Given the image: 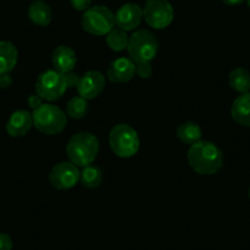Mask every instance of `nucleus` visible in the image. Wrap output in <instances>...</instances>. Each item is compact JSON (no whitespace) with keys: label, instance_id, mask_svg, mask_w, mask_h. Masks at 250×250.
I'll return each instance as SVG.
<instances>
[{"label":"nucleus","instance_id":"obj_6","mask_svg":"<svg viewBox=\"0 0 250 250\" xmlns=\"http://www.w3.org/2000/svg\"><path fill=\"white\" fill-rule=\"evenodd\" d=\"M81 26L90 35L105 36L115 27L114 14L107 6H91L83 13Z\"/></svg>","mask_w":250,"mask_h":250},{"label":"nucleus","instance_id":"obj_30","mask_svg":"<svg viewBox=\"0 0 250 250\" xmlns=\"http://www.w3.org/2000/svg\"><path fill=\"white\" fill-rule=\"evenodd\" d=\"M247 4H248V6H249V9H250V0H247Z\"/></svg>","mask_w":250,"mask_h":250},{"label":"nucleus","instance_id":"obj_27","mask_svg":"<svg viewBox=\"0 0 250 250\" xmlns=\"http://www.w3.org/2000/svg\"><path fill=\"white\" fill-rule=\"evenodd\" d=\"M27 102H28V105H30V108H32L33 110L37 109L40 105L43 104V100L37 95V93H36V95H31L30 97H28Z\"/></svg>","mask_w":250,"mask_h":250},{"label":"nucleus","instance_id":"obj_5","mask_svg":"<svg viewBox=\"0 0 250 250\" xmlns=\"http://www.w3.org/2000/svg\"><path fill=\"white\" fill-rule=\"evenodd\" d=\"M128 53L134 62H146L155 59L158 52V41L152 32L147 30L135 31L129 37Z\"/></svg>","mask_w":250,"mask_h":250},{"label":"nucleus","instance_id":"obj_3","mask_svg":"<svg viewBox=\"0 0 250 250\" xmlns=\"http://www.w3.org/2000/svg\"><path fill=\"white\" fill-rule=\"evenodd\" d=\"M33 126L45 135H57L68 124L66 114L59 107L50 103H43L33 110Z\"/></svg>","mask_w":250,"mask_h":250},{"label":"nucleus","instance_id":"obj_7","mask_svg":"<svg viewBox=\"0 0 250 250\" xmlns=\"http://www.w3.org/2000/svg\"><path fill=\"white\" fill-rule=\"evenodd\" d=\"M35 88L36 93L43 101L53 102L62 98L68 87L64 74L57 70H47L38 76Z\"/></svg>","mask_w":250,"mask_h":250},{"label":"nucleus","instance_id":"obj_17","mask_svg":"<svg viewBox=\"0 0 250 250\" xmlns=\"http://www.w3.org/2000/svg\"><path fill=\"white\" fill-rule=\"evenodd\" d=\"M19 52L15 44L9 41H0V74H9L18 62Z\"/></svg>","mask_w":250,"mask_h":250},{"label":"nucleus","instance_id":"obj_15","mask_svg":"<svg viewBox=\"0 0 250 250\" xmlns=\"http://www.w3.org/2000/svg\"><path fill=\"white\" fill-rule=\"evenodd\" d=\"M230 115L237 124L250 128V92L243 93L235 98L230 109Z\"/></svg>","mask_w":250,"mask_h":250},{"label":"nucleus","instance_id":"obj_21","mask_svg":"<svg viewBox=\"0 0 250 250\" xmlns=\"http://www.w3.org/2000/svg\"><path fill=\"white\" fill-rule=\"evenodd\" d=\"M102 170L97 166H86L80 172L81 183H83V187L90 188V189L100 187V184L102 183Z\"/></svg>","mask_w":250,"mask_h":250},{"label":"nucleus","instance_id":"obj_13","mask_svg":"<svg viewBox=\"0 0 250 250\" xmlns=\"http://www.w3.org/2000/svg\"><path fill=\"white\" fill-rule=\"evenodd\" d=\"M33 126V118L28 110H15L6 123V131L11 138L25 136Z\"/></svg>","mask_w":250,"mask_h":250},{"label":"nucleus","instance_id":"obj_12","mask_svg":"<svg viewBox=\"0 0 250 250\" xmlns=\"http://www.w3.org/2000/svg\"><path fill=\"white\" fill-rule=\"evenodd\" d=\"M135 62L130 58H118L108 66L107 78L114 83H129L135 76Z\"/></svg>","mask_w":250,"mask_h":250},{"label":"nucleus","instance_id":"obj_4","mask_svg":"<svg viewBox=\"0 0 250 250\" xmlns=\"http://www.w3.org/2000/svg\"><path fill=\"white\" fill-rule=\"evenodd\" d=\"M109 146L118 157L129 158L138 153L140 139L130 125L118 124L109 133Z\"/></svg>","mask_w":250,"mask_h":250},{"label":"nucleus","instance_id":"obj_24","mask_svg":"<svg viewBox=\"0 0 250 250\" xmlns=\"http://www.w3.org/2000/svg\"><path fill=\"white\" fill-rule=\"evenodd\" d=\"M65 76V83H66V87L68 88H76L79 85V81H80V76L78 75L74 71H69V73L64 74Z\"/></svg>","mask_w":250,"mask_h":250},{"label":"nucleus","instance_id":"obj_10","mask_svg":"<svg viewBox=\"0 0 250 250\" xmlns=\"http://www.w3.org/2000/svg\"><path fill=\"white\" fill-rule=\"evenodd\" d=\"M144 19L143 8L139 4L126 3L120 6L114 14L115 26L120 30L128 32L133 31L140 26Z\"/></svg>","mask_w":250,"mask_h":250},{"label":"nucleus","instance_id":"obj_26","mask_svg":"<svg viewBox=\"0 0 250 250\" xmlns=\"http://www.w3.org/2000/svg\"><path fill=\"white\" fill-rule=\"evenodd\" d=\"M0 250H13V239L6 233H0Z\"/></svg>","mask_w":250,"mask_h":250},{"label":"nucleus","instance_id":"obj_23","mask_svg":"<svg viewBox=\"0 0 250 250\" xmlns=\"http://www.w3.org/2000/svg\"><path fill=\"white\" fill-rule=\"evenodd\" d=\"M153 73L152 65H151V62H139L136 64L135 68V74L139 76L140 79H150L151 75Z\"/></svg>","mask_w":250,"mask_h":250},{"label":"nucleus","instance_id":"obj_31","mask_svg":"<svg viewBox=\"0 0 250 250\" xmlns=\"http://www.w3.org/2000/svg\"><path fill=\"white\" fill-rule=\"evenodd\" d=\"M248 195H249V199H250V188H249V193H248Z\"/></svg>","mask_w":250,"mask_h":250},{"label":"nucleus","instance_id":"obj_16","mask_svg":"<svg viewBox=\"0 0 250 250\" xmlns=\"http://www.w3.org/2000/svg\"><path fill=\"white\" fill-rule=\"evenodd\" d=\"M28 19L35 23L36 26L45 27L50 23L53 19V13L50 6L43 0H35L32 1L27 11Z\"/></svg>","mask_w":250,"mask_h":250},{"label":"nucleus","instance_id":"obj_22","mask_svg":"<svg viewBox=\"0 0 250 250\" xmlns=\"http://www.w3.org/2000/svg\"><path fill=\"white\" fill-rule=\"evenodd\" d=\"M88 112L87 100L83 98L81 96H75L71 98L66 105V114L73 119H83Z\"/></svg>","mask_w":250,"mask_h":250},{"label":"nucleus","instance_id":"obj_25","mask_svg":"<svg viewBox=\"0 0 250 250\" xmlns=\"http://www.w3.org/2000/svg\"><path fill=\"white\" fill-rule=\"evenodd\" d=\"M70 4L76 11H86L91 8L92 0H70Z\"/></svg>","mask_w":250,"mask_h":250},{"label":"nucleus","instance_id":"obj_28","mask_svg":"<svg viewBox=\"0 0 250 250\" xmlns=\"http://www.w3.org/2000/svg\"><path fill=\"white\" fill-rule=\"evenodd\" d=\"M13 83V79L9 74H0V90L8 88Z\"/></svg>","mask_w":250,"mask_h":250},{"label":"nucleus","instance_id":"obj_9","mask_svg":"<svg viewBox=\"0 0 250 250\" xmlns=\"http://www.w3.org/2000/svg\"><path fill=\"white\" fill-rule=\"evenodd\" d=\"M49 183L58 190H69L80 180V170L78 166L69 162L57 163L49 173Z\"/></svg>","mask_w":250,"mask_h":250},{"label":"nucleus","instance_id":"obj_1","mask_svg":"<svg viewBox=\"0 0 250 250\" xmlns=\"http://www.w3.org/2000/svg\"><path fill=\"white\" fill-rule=\"evenodd\" d=\"M188 162L191 169L201 175H212L223 167V153L211 141L200 140L188 151Z\"/></svg>","mask_w":250,"mask_h":250},{"label":"nucleus","instance_id":"obj_2","mask_svg":"<svg viewBox=\"0 0 250 250\" xmlns=\"http://www.w3.org/2000/svg\"><path fill=\"white\" fill-rule=\"evenodd\" d=\"M100 150V141L88 131H80L74 134L66 145V155L71 163L78 167H86L92 165Z\"/></svg>","mask_w":250,"mask_h":250},{"label":"nucleus","instance_id":"obj_20","mask_svg":"<svg viewBox=\"0 0 250 250\" xmlns=\"http://www.w3.org/2000/svg\"><path fill=\"white\" fill-rule=\"evenodd\" d=\"M105 42L107 45L114 52H123L128 48L129 37L126 32L120 28H113L109 33L105 35Z\"/></svg>","mask_w":250,"mask_h":250},{"label":"nucleus","instance_id":"obj_8","mask_svg":"<svg viewBox=\"0 0 250 250\" xmlns=\"http://www.w3.org/2000/svg\"><path fill=\"white\" fill-rule=\"evenodd\" d=\"M143 13L146 23L155 30L168 27L174 19V9L168 0H146Z\"/></svg>","mask_w":250,"mask_h":250},{"label":"nucleus","instance_id":"obj_18","mask_svg":"<svg viewBox=\"0 0 250 250\" xmlns=\"http://www.w3.org/2000/svg\"><path fill=\"white\" fill-rule=\"evenodd\" d=\"M203 131L201 128L194 122H185L180 124L177 129V136L183 144L194 145L201 140Z\"/></svg>","mask_w":250,"mask_h":250},{"label":"nucleus","instance_id":"obj_19","mask_svg":"<svg viewBox=\"0 0 250 250\" xmlns=\"http://www.w3.org/2000/svg\"><path fill=\"white\" fill-rule=\"evenodd\" d=\"M229 86L238 93H247L250 91V73L244 68L233 69L228 76Z\"/></svg>","mask_w":250,"mask_h":250},{"label":"nucleus","instance_id":"obj_29","mask_svg":"<svg viewBox=\"0 0 250 250\" xmlns=\"http://www.w3.org/2000/svg\"><path fill=\"white\" fill-rule=\"evenodd\" d=\"M221 1L228 6H237L240 5L242 3H244L245 0H221Z\"/></svg>","mask_w":250,"mask_h":250},{"label":"nucleus","instance_id":"obj_14","mask_svg":"<svg viewBox=\"0 0 250 250\" xmlns=\"http://www.w3.org/2000/svg\"><path fill=\"white\" fill-rule=\"evenodd\" d=\"M76 53L68 45H59L53 50L52 62L54 70L62 74H66L73 71L76 65Z\"/></svg>","mask_w":250,"mask_h":250},{"label":"nucleus","instance_id":"obj_11","mask_svg":"<svg viewBox=\"0 0 250 250\" xmlns=\"http://www.w3.org/2000/svg\"><path fill=\"white\" fill-rule=\"evenodd\" d=\"M105 87V78L101 71L91 70L80 76V81L76 87L79 96L85 100H93L103 92Z\"/></svg>","mask_w":250,"mask_h":250}]
</instances>
